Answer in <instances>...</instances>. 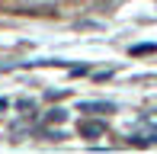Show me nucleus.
<instances>
[{"label": "nucleus", "mask_w": 157, "mask_h": 154, "mask_svg": "<svg viewBox=\"0 0 157 154\" xmlns=\"http://www.w3.org/2000/svg\"><path fill=\"white\" fill-rule=\"evenodd\" d=\"M128 144H138V148L157 144V125H138V129H132L128 132Z\"/></svg>", "instance_id": "obj_1"}, {"label": "nucleus", "mask_w": 157, "mask_h": 154, "mask_svg": "<svg viewBox=\"0 0 157 154\" xmlns=\"http://www.w3.org/2000/svg\"><path fill=\"white\" fill-rule=\"evenodd\" d=\"M80 113H116V103H103V100H83L80 103Z\"/></svg>", "instance_id": "obj_2"}, {"label": "nucleus", "mask_w": 157, "mask_h": 154, "mask_svg": "<svg viewBox=\"0 0 157 154\" xmlns=\"http://www.w3.org/2000/svg\"><path fill=\"white\" fill-rule=\"evenodd\" d=\"M77 132H80L83 138H99V135L106 132V125H103V122H80V125H77Z\"/></svg>", "instance_id": "obj_3"}, {"label": "nucleus", "mask_w": 157, "mask_h": 154, "mask_svg": "<svg viewBox=\"0 0 157 154\" xmlns=\"http://www.w3.org/2000/svg\"><path fill=\"white\" fill-rule=\"evenodd\" d=\"M151 52H157V45H151V42H147V45H135V48H132V55H151Z\"/></svg>", "instance_id": "obj_4"}, {"label": "nucleus", "mask_w": 157, "mask_h": 154, "mask_svg": "<svg viewBox=\"0 0 157 154\" xmlns=\"http://www.w3.org/2000/svg\"><path fill=\"white\" fill-rule=\"evenodd\" d=\"M64 116H67L64 109H52V113H48V122H64Z\"/></svg>", "instance_id": "obj_5"}, {"label": "nucleus", "mask_w": 157, "mask_h": 154, "mask_svg": "<svg viewBox=\"0 0 157 154\" xmlns=\"http://www.w3.org/2000/svg\"><path fill=\"white\" fill-rule=\"evenodd\" d=\"M0 109H6V100H0Z\"/></svg>", "instance_id": "obj_6"}]
</instances>
